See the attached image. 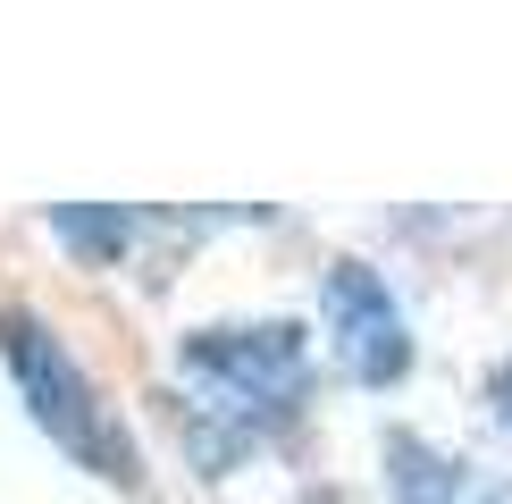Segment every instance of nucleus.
<instances>
[{"instance_id": "nucleus-1", "label": "nucleus", "mask_w": 512, "mask_h": 504, "mask_svg": "<svg viewBox=\"0 0 512 504\" xmlns=\"http://www.w3.org/2000/svg\"><path fill=\"white\" fill-rule=\"evenodd\" d=\"M177 429L210 479L252 446L286 437L311 404V328L303 320H210L177 336Z\"/></svg>"}, {"instance_id": "nucleus-2", "label": "nucleus", "mask_w": 512, "mask_h": 504, "mask_svg": "<svg viewBox=\"0 0 512 504\" xmlns=\"http://www.w3.org/2000/svg\"><path fill=\"white\" fill-rule=\"evenodd\" d=\"M0 370H9L17 404L76 471L110 479V488H143V446L118 420V404L101 395V378L76 362V345L42 320L34 303H0Z\"/></svg>"}, {"instance_id": "nucleus-3", "label": "nucleus", "mask_w": 512, "mask_h": 504, "mask_svg": "<svg viewBox=\"0 0 512 504\" xmlns=\"http://www.w3.org/2000/svg\"><path fill=\"white\" fill-rule=\"evenodd\" d=\"M319 328H328V353L353 387H395L412 378V320H403L387 269L370 261H328L319 269Z\"/></svg>"}, {"instance_id": "nucleus-4", "label": "nucleus", "mask_w": 512, "mask_h": 504, "mask_svg": "<svg viewBox=\"0 0 512 504\" xmlns=\"http://www.w3.org/2000/svg\"><path fill=\"white\" fill-rule=\"evenodd\" d=\"M378 488H387V504H462L471 462L429 446L420 429H395L387 446H378Z\"/></svg>"}, {"instance_id": "nucleus-5", "label": "nucleus", "mask_w": 512, "mask_h": 504, "mask_svg": "<svg viewBox=\"0 0 512 504\" xmlns=\"http://www.w3.org/2000/svg\"><path fill=\"white\" fill-rule=\"evenodd\" d=\"M487 420H496V429L512 437V353L496 362V378H487Z\"/></svg>"}, {"instance_id": "nucleus-6", "label": "nucleus", "mask_w": 512, "mask_h": 504, "mask_svg": "<svg viewBox=\"0 0 512 504\" xmlns=\"http://www.w3.org/2000/svg\"><path fill=\"white\" fill-rule=\"evenodd\" d=\"M479 504H512V488H487V496H479Z\"/></svg>"}]
</instances>
